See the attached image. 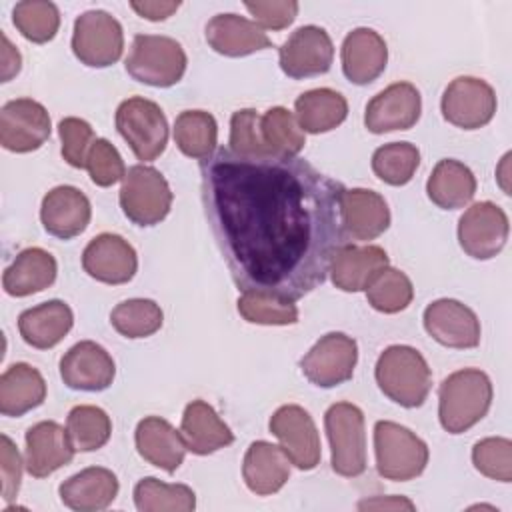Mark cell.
I'll use <instances>...</instances> for the list:
<instances>
[{
    "instance_id": "cb8c5ba5",
    "label": "cell",
    "mask_w": 512,
    "mask_h": 512,
    "mask_svg": "<svg viewBox=\"0 0 512 512\" xmlns=\"http://www.w3.org/2000/svg\"><path fill=\"white\" fill-rule=\"evenodd\" d=\"M344 234L356 242H368L384 234L390 226V208L386 200L368 188H352L342 194Z\"/></svg>"
},
{
    "instance_id": "8d00e7d4",
    "label": "cell",
    "mask_w": 512,
    "mask_h": 512,
    "mask_svg": "<svg viewBox=\"0 0 512 512\" xmlns=\"http://www.w3.org/2000/svg\"><path fill=\"white\" fill-rule=\"evenodd\" d=\"M260 132L272 156L294 158L306 144V136L298 126L296 116L284 106H274L260 116Z\"/></svg>"
},
{
    "instance_id": "603a6c76",
    "label": "cell",
    "mask_w": 512,
    "mask_h": 512,
    "mask_svg": "<svg viewBox=\"0 0 512 512\" xmlns=\"http://www.w3.org/2000/svg\"><path fill=\"white\" fill-rule=\"evenodd\" d=\"M344 76L358 86L374 82L386 68L388 46L372 28H354L346 34L340 50Z\"/></svg>"
},
{
    "instance_id": "ac0fdd59",
    "label": "cell",
    "mask_w": 512,
    "mask_h": 512,
    "mask_svg": "<svg viewBox=\"0 0 512 512\" xmlns=\"http://www.w3.org/2000/svg\"><path fill=\"white\" fill-rule=\"evenodd\" d=\"M84 272L104 284H126L138 270L134 246L118 234L104 232L92 238L82 252Z\"/></svg>"
},
{
    "instance_id": "5bb4252c",
    "label": "cell",
    "mask_w": 512,
    "mask_h": 512,
    "mask_svg": "<svg viewBox=\"0 0 512 512\" xmlns=\"http://www.w3.org/2000/svg\"><path fill=\"white\" fill-rule=\"evenodd\" d=\"M280 68L288 78L302 80L326 74L334 60L330 34L314 24L300 26L278 50Z\"/></svg>"
},
{
    "instance_id": "d6a6232c",
    "label": "cell",
    "mask_w": 512,
    "mask_h": 512,
    "mask_svg": "<svg viewBox=\"0 0 512 512\" xmlns=\"http://www.w3.org/2000/svg\"><path fill=\"white\" fill-rule=\"evenodd\" d=\"M426 194L442 210L464 208L476 194V178L472 170L452 158L440 160L426 182Z\"/></svg>"
},
{
    "instance_id": "60d3db41",
    "label": "cell",
    "mask_w": 512,
    "mask_h": 512,
    "mask_svg": "<svg viewBox=\"0 0 512 512\" xmlns=\"http://www.w3.org/2000/svg\"><path fill=\"white\" fill-rule=\"evenodd\" d=\"M12 22L26 40L46 44L60 28V10L48 0H24L14 6Z\"/></svg>"
},
{
    "instance_id": "e0dca14e",
    "label": "cell",
    "mask_w": 512,
    "mask_h": 512,
    "mask_svg": "<svg viewBox=\"0 0 512 512\" xmlns=\"http://www.w3.org/2000/svg\"><path fill=\"white\" fill-rule=\"evenodd\" d=\"M426 332L446 348H476L480 344V320L472 308L454 300L440 298L424 310Z\"/></svg>"
},
{
    "instance_id": "f35d334b",
    "label": "cell",
    "mask_w": 512,
    "mask_h": 512,
    "mask_svg": "<svg viewBox=\"0 0 512 512\" xmlns=\"http://www.w3.org/2000/svg\"><path fill=\"white\" fill-rule=\"evenodd\" d=\"M110 322L124 338H146L160 330L164 322L162 308L148 298H130L110 312Z\"/></svg>"
},
{
    "instance_id": "e575fe53",
    "label": "cell",
    "mask_w": 512,
    "mask_h": 512,
    "mask_svg": "<svg viewBox=\"0 0 512 512\" xmlns=\"http://www.w3.org/2000/svg\"><path fill=\"white\" fill-rule=\"evenodd\" d=\"M174 142L178 150L194 160H206L214 154L218 142V124L210 112L184 110L174 122Z\"/></svg>"
},
{
    "instance_id": "2e32d148",
    "label": "cell",
    "mask_w": 512,
    "mask_h": 512,
    "mask_svg": "<svg viewBox=\"0 0 512 512\" xmlns=\"http://www.w3.org/2000/svg\"><path fill=\"white\" fill-rule=\"evenodd\" d=\"M422 114V96L410 82H394L378 92L364 112V126L372 134L410 130Z\"/></svg>"
},
{
    "instance_id": "7bdbcfd3",
    "label": "cell",
    "mask_w": 512,
    "mask_h": 512,
    "mask_svg": "<svg viewBox=\"0 0 512 512\" xmlns=\"http://www.w3.org/2000/svg\"><path fill=\"white\" fill-rule=\"evenodd\" d=\"M368 304L382 314H396L410 306L414 286L410 278L392 266H386L366 288Z\"/></svg>"
},
{
    "instance_id": "f1b7e54d",
    "label": "cell",
    "mask_w": 512,
    "mask_h": 512,
    "mask_svg": "<svg viewBox=\"0 0 512 512\" xmlns=\"http://www.w3.org/2000/svg\"><path fill=\"white\" fill-rule=\"evenodd\" d=\"M290 464V458L280 446L266 440H256L244 454L242 478L250 492L270 496L288 482Z\"/></svg>"
},
{
    "instance_id": "d590c367",
    "label": "cell",
    "mask_w": 512,
    "mask_h": 512,
    "mask_svg": "<svg viewBox=\"0 0 512 512\" xmlns=\"http://www.w3.org/2000/svg\"><path fill=\"white\" fill-rule=\"evenodd\" d=\"M134 504L140 512H192L196 494L186 484H168L148 476L136 482Z\"/></svg>"
},
{
    "instance_id": "8992f818",
    "label": "cell",
    "mask_w": 512,
    "mask_h": 512,
    "mask_svg": "<svg viewBox=\"0 0 512 512\" xmlns=\"http://www.w3.org/2000/svg\"><path fill=\"white\" fill-rule=\"evenodd\" d=\"M324 428L330 442L332 470L356 478L366 470L364 414L352 402H336L324 414Z\"/></svg>"
},
{
    "instance_id": "5b68a950",
    "label": "cell",
    "mask_w": 512,
    "mask_h": 512,
    "mask_svg": "<svg viewBox=\"0 0 512 512\" xmlns=\"http://www.w3.org/2000/svg\"><path fill=\"white\" fill-rule=\"evenodd\" d=\"M374 454L378 474L394 482L414 480L424 472L430 458L428 446L420 436L390 420L374 424Z\"/></svg>"
},
{
    "instance_id": "9a60e30c",
    "label": "cell",
    "mask_w": 512,
    "mask_h": 512,
    "mask_svg": "<svg viewBox=\"0 0 512 512\" xmlns=\"http://www.w3.org/2000/svg\"><path fill=\"white\" fill-rule=\"evenodd\" d=\"M48 110L32 98H16L0 110V144L16 154L38 150L50 138Z\"/></svg>"
},
{
    "instance_id": "277c9868",
    "label": "cell",
    "mask_w": 512,
    "mask_h": 512,
    "mask_svg": "<svg viewBox=\"0 0 512 512\" xmlns=\"http://www.w3.org/2000/svg\"><path fill=\"white\" fill-rule=\"evenodd\" d=\"M186 64V52L174 38L160 34H136L124 68L136 82L170 88L182 80Z\"/></svg>"
},
{
    "instance_id": "484cf974",
    "label": "cell",
    "mask_w": 512,
    "mask_h": 512,
    "mask_svg": "<svg viewBox=\"0 0 512 512\" xmlns=\"http://www.w3.org/2000/svg\"><path fill=\"white\" fill-rule=\"evenodd\" d=\"M138 454L152 466L172 474L180 468L186 456V444L180 430L160 416H146L138 422L134 432Z\"/></svg>"
},
{
    "instance_id": "83f0119b",
    "label": "cell",
    "mask_w": 512,
    "mask_h": 512,
    "mask_svg": "<svg viewBox=\"0 0 512 512\" xmlns=\"http://www.w3.org/2000/svg\"><path fill=\"white\" fill-rule=\"evenodd\" d=\"M180 434L188 452L206 456L234 442V432L218 416V412L204 400H192L186 404Z\"/></svg>"
},
{
    "instance_id": "30bf717a",
    "label": "cell",
    "mask_w": 512,
    "mask_h": 512,
    "mask_svg": "<svg viewBox=\"0 0 512 512\" xmlns=\"http://www.w3.org/2000/svg\"><path fill=\"white\" fill-rule=\"evenodd\" d=\"M358 362V344L344 332L324 334L300 360V370L318 388L348 382Z\"/></svg>"
},
{
    "instance_id": "4dcf8cb0",
    "label": "cell",
    "mask_w": 512,
    "mask_h": 512,
    "mask_svg": "<svg viewBox=\"0 0 512 512\" xmlns=\"http://www.w3.org/2000/svg\"><path fill=\"white\" fill-rule=\"evenodd\" d=\"M72 324V308L62 300L42 302L18 316V332L22 340L38 350L54 348L70 332Z\"/></svg>"
},
{
    "instance_id": "ffe728a7",
    "label": "cell",
    "mask_w": 512,
    "mask_h": 512,
    "mask_svg": "<svg viewBox=\"0 0 512 512\" xmlns=\"http://www.w3.org/2000/svg\"><path fill=\"white\" fill-rule=\"evenodd\" d=\"M24 468L34 478H46L72 462L76 448L68 430L54 420H42L26 430Z\"/></svg>"
},
{
    "instance_id": "c3c4849f",
    "label": "cell",
    "mask_w": 512,
    "mask_h": 512,
    "mask_svg": "<svg viewBox=\"0 0 512 512\" xmlns=\"http://www.w3.org/2000/svg\"><path fill=\"white\" fill-rule=\"evenodd\" d=\"M244 8L262 30H284L298 14V2L294 0H246Z\"/></svg>"
},
{
    "instance_id": "74e56055",
    "label": "cell",
    "mask_w": 512,
    "mask_h": 512,
    "mask_svg": "<svg viewBox=\"0 0 512 512\" xmlns=\"http://www.w3.org/2000/svg\"><path fill=\"white\" fill-rule=\"evenodd\" d=\"M66 430L76 452H94L110 440L112 422L102 408L80 404L68 412Z\"/></svg>"
},
{
    "instance_id": "7dc6e473",
    "label": "cell",
    "mask_w": 512,
    "mask_h": 512,
    "mask_svg": "<svg viewBox=\"0 0 512 512\" xmlns=\"http://www.w3.org/2000/svg\"><path fill=\"white\" fill-rule=\"evenodd\" d=\"M58 134L62 140V158L72 168H86V156L96 140L92 126L82 118L68 116L60 120Z\"/></svg>"
},
{
    "instance_id": "f5cc1de1",
    "label": "cell",
    "mask_w": 512,
    "mask_h": 512,
    "mask_svg": "<svg viewBox=\"0 0 512 512\" xmlns=\"http://www.w3.org/2000/svg\"><path fill=\"white\" fill-rule=\"evenodd\" d=\"M358 508L360 510H366V508H374V510H386V508H390V510H402V508H406V510H414V504L408 500V498H402V496H376V498H370V500H362L360 504H358Z\"/></svg>"
},
{
    "instance_id": "7a4b0ae2",
    "label": "cell",
    "mask_w": 512,
    "mask_h": 512,
    "mask_svg": "<svg viewBox=\"0 0 512 512\" xmlns=\"http://www.w3.org/2000/svg\"><path fill=\"white\" fill-rule=\"evenodd\" d=\"M492 382L478 368H462L446 376L438 388V418L446 432L462 434L490 410Z\"/></svg>"
},
{
    "instance_id": "4316f807",
    "label": "cell",
    "mask_w": 512,
    "mask_h": 512,
    "mask_svg": "<svg viewBox=\"0 0 512 512\" xmlns=\"http://www.w3.org/2000/svg\"><path fill=\"white\" fill-rule=\"evenodd\" d=\"M118 478L102 466H88L64 480L58 488L64 506L76 512H98L108 508L118 496Z\"/></svg>"
},
{
    "instance_id": "681fc988",
    "label": "cell",
    "mask_w": 512,
    "mask_h": 512,
    "mask_svg": "<svg viewBox=\"0 0 512 512\" xmlns=\"http://www.w3.org/2000/svg\"><path fill=\"white\" fill-rule=\"evenodd\" d=\"M0 476H2V498L4 502H12L20 490V480H22V468L24 462L20 458V452L16 444L2 434L0 438Z\"/></svg>"
},
{
    "instance_id": "bcb514c9",
    "label": "cell",
    "mask_w": 512,
    "mask_h": 512,
    "mask_svg": "<svg viewBox=\"0 0 512 512\" xmlns=\"http://www.w3.org/2000/svg\"><path fill=\"white\" fill-rule=\"evenodd\" d=\"M86 170L96 186L108 188L126 176V166L112 142L96 138L86 156Z\"/></svg>"
},
{
    "instance_id": "7402d4cb",
    "label": "cell",
    "mask_w": 512,
    "mask_h": 512,
    "mask_svg": "<svg viewBox=\"0 0 512 512\" xmlns=\"http://www.w3.org/2000/svg\"><path fill=\"white\" fill-rule=\"evenodd\" d=\"M390 266L388 254L380 246H354L342 244L330 262V278L342 292H366L370 282Z\"/></svg>"
},
{
    "instance_id": "52a82bcc",
    "label": "cell",
    "mask_w": 512,
    "mask_h": 512,
    "mask_svg": "<svg viewBox=\"0 0 512 512\" xmlns=\"http://www.w3.org/2000/svg\"><path fill=\"white\" fill-rule=\"evenodd\" d=\"M114 124L138 160L152 162L166 150L168 122L156 102L142 96L120 102Z\"/></svg>"
},
{
    "instance_id": "8fae6325",
    "label": "cell",
    "mask_w": 512,
    "mask_h": 512,
    "mask_svg": "<svg viewBox=\"0 0 512 512\" xmlns=\"http://www.w3.org/2000/svg\"><path fill=\"white\" fill-rule=\"evenodd\" d=\"M494 88L474 76L454 78L440 100V110L446 122L462 130H476L486 126L496 114Z\"/></svg>"
},
{
    "instance_id": "44dd1931",
    "label": "cell",
    "mask_w": 512,
    "mask_h": 512,
    "mask_svg": "<svg viewBox=\"0 0 512 512\" xmlns=\"http://www.w3.org/2000/svg\"><path fill=\"white\" fill-rule=\"evenodd\" d=\"M92 218V206L86 194L74 186H56L40 206V220L44 230L60 240L80 236Z\"/></svg>"
},
{
    "instance_id": "9c48e42d",
    "label": "cell",
    "mask_w": 512,
    "mask_h": 512,
    "mask_svg": "<svg viewBox=\"0 0 512 512\" xmlns=\"http://www.w3.org/2000/svg\"><path fill=\"white\" fill-rule=\"evenodd\" d=\"M124 50L122 24L106 10L82 12L74 22L72 52L90 68H106L120 60Z\"/></svg>"
},
{
    "instance_id": "d4e9b609",
    "label": "cell",
    "mask_w": 512,
    "mask_h": 512,
    "mask_svg": "<svg viewBox=\"0 0 512 512\" xmlns=\"http://www.w3.org/2000/svg\"><path fill=\"white\" fill-rule=\"evenodd\" d=\"M208 46L228 58H240L272 46L266 32L254 22L238 14H216L206 24Z\"/></svg>"
},
{
    "instance_id": "ba28073f",
    "label": "cell",
    "mask_w": 512,
    "mask_h": 512,
    "mask_svg": "<svg viewBox=\"0 0 512 512\" xmlns=\"http://www.w3.org/2000/svg\"><path fill=\"white\" fill-rule=\"evenodd\" d=\"M172 190L152 166L136 164L126 170L120 186V208L136 226L160 224L172 208Z\"/></svg>"
},
{
    "instance_id": "3957f363",
    "label": "cell",
    "mask_w": 512,
    "mask_h": 512,
    "mask_svg": "<svg viewBox=\"0 0 512 512\" xmlns=\"http://www.w3.org/2000/svg\"><path fill=\"white\" fill-rule=\"evenodd\" d=\"M374 378L382 394L404 408L422 406L432 388V370L426 358L406 344L388 346L378 356Z\"/></svg>"
},
{
    "instance_id": "836d02e7",
    "label": "cell",
    "mask_w": 512,
    "mask_h": 512,
    "mask_svg": "<svg viewBox=\"0 0 512 512\" xmlns=\"http://www.w3.org/2000/svg\"><path fill=\"white\" fill-rule=\"evenodd\" d=\"M294 116L302 132L324 134L346 120L348 102L332 88H314L296 98Z\"/></svg>"
},
{
    "instance_id": "1f68e13d",
    "label": "cell",
    "mask_w": 512,
    "mask_h": 512,
    "mask_svg": "<svg viewBox=\"0 0 512 512\" xmlns=\"http://www.w3.org/2000/svg\"><path fill=\"white\" fill-rule=\"evenodd\" d=\"M46 400V382L38 368L16 362L0 376V412L18 418Z\"/></svg>"
},
{
    "instance_id": "ab89813d",
    "label": "cell",
    "mask_w": 512,
    "mask_h": 512,
    "mask_svg": "<svg viewBox=\"0 0 512 512\" xmlns=\"http://www.w3.org/2000/svg\"><path fill=\"white\" fill-rule=\"evenodd\" d=\"M240 316L252 324L264 326H288L298 322V308L292 300H286L268 292L246 290L236 302Z\"/></svg>"
},
{
    "instance_id": "f907efd6",
    "label": "cell",
    "mask_w": 512,
    "mask_h": 512,
    "mask_svg": "<svg viewBox=\"0 0 512 512\" xmlns=\"http://www.w3.org/2000/svg\"><path fill=\"white\" fill-rule=\"evenodd\" d=\"M130 8L150 20V22H160V20H166L168 16H172L178 8H180V2L178 0H142V2H130Z\"/></svg>"
},
{
    "instance_id": "6da1fadb",
    "label": "cell",
    "mask_w": 512,
    "mask_h": 512,
    "mask_svg": "<svg viewBox=\"0 0 512 512\" xmlns=\"http://www.w3.org/2000/svg\"><path fill=\"white\" fill-rule=\"evenodd\" d=\"M202 204L234 284L300 300L324 284L342 226L344 184L304 158L238 156L200 162Z\"/></svg>"
},
{
    "instance_id": "7c38bea8",
    "label": "cell",
    "mask_w": 512,
    "mask_h": 512,
    "mask_svg": "<svg viewBox=\"0 0 512 512\" xmlns=\"http://www.w3.org/2000/svg\"><path fill=\"white\" fill-rule=\"evenodd\" d=\"M510 232L506 212L490 202L472 204L458 220L460 248L474 260H490L502 252Z\"/></svg>"
},
{
    "instance_id": "f6af8a7d",
    "label": "cell",
    "mask_w": 512,
    "mask_h": 512,
    "mask_svg": "<svg viewBox=\"0 0 512 512\" xmlns=\"http://www.w3.org/2000/svg\"><path fill=\"white\" fill-rule=\"evenodd\" d=\"M234 154L248 156V158H260V156H272L268 146L262 140L260 132V114L254 108H242L236 110L230 118V146Z\"/></svg>"
},
{
    "instance_id": "b9f144b4",
    "label": "cell",
    "mask_w": 512,
    "mask_h": 512,
    "mask_svg": "<svg viewBox=\"0 0 512 512\" xmlns=\"http://www.w3.org/2000/svg\"><path fill=\"white\" fill-rule=\"evenodd\" d=\"M418 164L420 150L410 142H390L376 148L372 154L374 174L390 186L408 184L416 174Z\"/></svg>"
},
{
    "instance_id": "ee69618b",
    "label": "cell",
    "mask_w": 512,
    "mask_h": 512,
    "mask_svg": "<svg viewBox=\"0 0 512 512\" xmlns=\"http://www.w3.org/2000/svg\"><path fill=\"white\" fill-rule=\"evenodd\" d=\"M474 468L490 480H512V442L508 438L492 436L474 444L472 448Z\"/></svg>"
},
{
    "instance_id": "816d5d0a",
    "label": "cell",
    "mask_w": 512,
    "mask_h": 512,
    "mask_svg": "<svg viewBox=\"0 0 512 512\" xmlns=\"http://www.w3.org/2000/svg\"><path fill=\"white\" fill-rule=\"evenodd\" d=\"M2 38V82H8L10 78H14L20 68H22V56L20 52L12 46V42L6 38V34H0Z\"/></svg>"
},
{
    "instance_id": "d6986e66",
    "label": "cell",
    "mask_w": 512,
    "mask_h": 512,
    "mask_svg": "<svg viewBox=\"0 0 512 512\" xmlns=\"http://www.w3.org/2000/svg\"><path fill=\"white\" fill-rule=\"evenodd\" d=\"M116 376L112 356L100 344L82 340L60 358V378L72 390L100 392L106 390Z\"/></svg>"
},
{
    "instance_id": "4fadbf2b",
    "label": "cell",
    "mask_w": 512,
    "mask_h": 512,
    "mask_svg": "<svg viewBox=\"0 0 512 512\" xmlns=\"http://www.w3.org/2000/svg\"><path fill=\"white\" fill-rule=\"evenodd\" d=\"M280 448L298 470H314L320 464V434L312 416L298 404L280 406L268 422Z\"/></svg>"
},
{
    "instance_id": "f546056e",
    "label": "cell",
    "mask_w": 512,
    "mask_h": 512,
    "mask_svg": "<svg viewBox=\"0 0 512 512\" xmlns=\"http://www.w3.org/2000/svg\"><path fill=\"white\" fill-rule=\"evenodd\" d=\"M58 274L56 258L44 248H24L16 254L12 264L2 274V288L6 294L24 298L46 290L54 284Z\"/></svg>"
}]
</instances>
